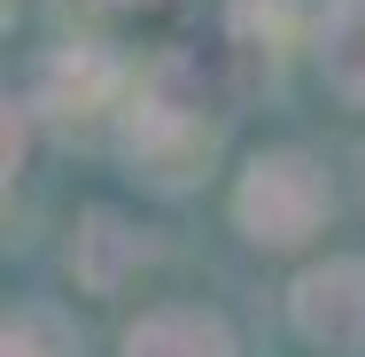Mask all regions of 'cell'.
I'll return each instance as SVG.
<instances>
[{
  "label": "cell",
  "instance_id": "cell-1",
  "mask_svg": "<svg viewBox=\"0 0 365 357\" xmlns=\"http://www.w3.org/2000/svg\"><path fill=\"white\" fill-rule=\"evenodd\" d=\"M218 125H225L218 86L187 55H163L133 78V101L117 117V148L148 187H195L218 155Z\"/></svg>",
  "mask_w": 365,
  "mask_h": 357
},
{
  "label": "cell",
  "instance_id": "cell-2",
  "mask_svg": "<svg viewBox=\"0 0 365 357\" xmlns=\"http://www.w3.org/2000/svg\"><path fill=\"white\" fill-rule=\"evenodd\" d=\"M327 210H334V187L303 148H264L233 179V225L257 249H303L327 225Z\"/></svg>",
  "mask_w": 365,
  "mask_h": 357
},
{
  "label": "cell",
  "instance_id": "cell-3",
  "mask_svg": "<svg viewBox=\"0 0 365 357\" xmlns=\"http://www.w3.org/2000/svg\"><path fill=\"white\" fill-rule=\"evenodd\" d=\"M133 101V71L109 55V47H55L39 78H31V117L47 125H93V117H125Z\"/></svg>",
  "mask_w": 365,
  "mask_h": 357
},
{
  "label": "cell",
  "instance_id": "cell-4",
  "mask_svg": "<svg viewBox=\"0 0 365 357\" xmlns=\"http://www.w3.org/2000/svg\"><path fill=\"white\" fill-rule=\"evenodd\" d=\"M288 319L311 350L327 357H365V257H327L311 264L288 295Z\"/></svg>",
  "mask_w": 365,
  "mask_h": 357
},
{
  "label": "cell",
  "instance_id": "cell-5",
  "mask_svg": "<svg viewBox=\"0 0 365 357\" xmlns=\"http://www.w3.org/2000/svg\"><path fill=\"white\" fill-rule=\"evenodd\" d=\"M125 357H233V334H225L218 311H148L140 326L125 334Z\"/></svg>",
  "mask_w": 365,
  "mask_h": 357
},
{
  "label": "cell",
  "instance_id": "cell-6",
  "mask_svg": "<svg viewBox=\"0 0 365 357\" xmlns=\"http://www.w3.org/2000/svg\"><path fill=\"white\" fill-rule=\"evenodd\" d=\"M319 78L342 109H365V0H334L319 16Z\"/></svg>",
  "mask_w": 365,
  "mask_h": 357
},
{
  "label": "cell",
  "instance_id": "cell-7",
  "mask_svg": "<svg viewBox=\"0 0 365 357\" xmlns=\"http://www.w3.org/2000/svg\"><path fill=\"white\" fill-rule=\"evenodd\" d=\"M140 257H148V241H140L117 210H86V217H78L71 264H78V280L93 287V295H109V287L125 280V264H140Z\"/></svg>",
  "mask_w": 365,
  "mask_h": 357
},
{
  "label": "cell",
  "instance_id": "cell-8",
  "mask_svg": "<svg viewBox=\"0 0 365 357\" xmlns=\"http://www.w3.org/2000/svg\"><path fill=\"white\" fill-rule=\"evenodd\" d=\"M0 350H8V357H55V350H47V334H39V319H8Z\"/></svg>",
  "mask_w": 365,
  "mask_h": 357
},
{
  "label": "cell",
  "instance_id": "cell-9",
  "mask_svg": "<svg viewBox=\"0 0 365 357\" xmlns=\"http://www.w3.org/2000/svg\"><path fill=\"white\" fill-rule=\"evenodd\" d=\"M101 8H140V0H101Z\"/></svg>",
  "mask_w": 365,
  "mask_h": 357
}]
</instances>
